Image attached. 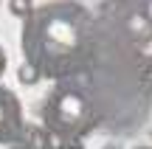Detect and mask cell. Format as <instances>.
I'll use <instances>...</instances> for the list:
<instances>
[{
  "instance_id": "6da1fadb",
  "label": "cell",
  "mask_w": 152,
  "mask_h": 149,
  "mask_svg": "<svg viewBox=\"0 0 152 149\" xmlns=\"http://www.w3.org/2000/svg\"><path fill=\"white\" fill-rule=\"evenodd\" d=\"M85 11L71 6H48L26 20L23 54L26 62L39 71V76L68 79L79 73L87 62V34L82 25Z\"/></svg>"
},
{
  "instance_id": "7a4b0ae2",
  "label": "cell",
  "mask_w": 152,
  "mask_h": 149,
  "mask_svg": "<svg viewBox=\"0 0 152 149\" xmlns=\"http://www.w3.org/2000/svg\"><path fill=\"white\" fill-rule=\"evenodd\" d=\"M42 127L56 144L62 141L82 144V138L99 127V110L82 87L62 82L48 93L42 104Z\"/></svg>"
},
{
  "instance_id": "3957f363",
  "label": "cell",
  "mask_w": 152,
  "mask_h": 149,
  "mask_svg": "<svg viewBox=\"0 0 152 149\" xmlns=\"http://www.w3.org/2000/svg\"><path fill=\"white\" fill-rule=\"evenodd\" d=\"M26 129V121H23V104L9 87L0 84V144L14 146L17 138Z\"/></svg>"
},
{
  "instance_id": "277c9868",
  "label": "cell",
  "mask_w": 152,
  "mask_h": 149,
  "mask_svg": "<svg viewBox=\"0 0 152 149\" xmlns=\"http://www.w3.org/2000/svg\"><path fill=\"white\" fill-rule=\"evenodd\" d=\"M14 149H54V138L48 135L45 127L26 124V129H23V135L17 138Z\"/></svg>"
},
{
  "instance_id": "5b68a950",
  "label": "cell",
  "mask_w": 152,
  "mask_h": 149,
  "mask_svg": "<svg viewBox=\"0 0 152 149\" xmlns=\"http://www.w3.org/2000/svg\"><path fill=\"white\" fill-rule=\"evenodd\" d=\"M127 31H130V39H132V42H138V45L149 42V39H152V17H147V14L130 17Z\"/></svg>"
},
{
  "instance_id": "8992f818",
  "label": "cell",
  "mask_w": 152,
  "mask_h": 149,
  "mask_svg": "<svg viewBox=\"0 0 152 149\" xmlns=\"http://www.w3.org/2000/svg\"><path fill=\"white\" fill-rule=\"evenodd\" d=\"M138 84L147 93H152V56L141 59V65H138Z\"/></svg>"
},
{
  "instance_id": "52a82bcc",
  "label": "cell",
  "mask_w": 152,
  "mask_h": 149,
  "mask_svg": "<svg viewBox=\"0 0 152 149\" xmlns=\"http://www.w3.org/2000/svg\"><path fill=\"white\" fill-rule=\"evenodd\" d=\"M9 11L14 17H20V20H28L34 11V3L31 0H9Z\"/></svg>"
},
{
  "instance_id": "ba28073f",
  "label": "cell",
  "mask_w": 152,
  "mask_h": 149,
  "mask_svg": "<svg viewBox=\"0 0 152 149\" xmlns=\"http://www.w3.org/2000/svg\"><path fill=\"white\" fill-rule=\"evenodd\" d=\"M17 79H20L23 84H37V82H39L42 76H39V71H37L34 65L23 62V65H20V71H17Z\"/></svg>"
},
{
  "instance_id": "9c48e42d",
  "label": "cell",
  "mask_w": 152,
  "mask_h": 149,
  "mask_svg": "<svg viewBox=\"0 0 152 149\" xmlns=\"http://www.w3.org/2000/svg\"><path fill=\"white\" fill-rule=\"evenodd\" d=\"M54 149H85V146L76 141H62V144H54Z\"/></svg>"
},
{
  "instance_id": "30bf717a",
  "label": "cell",
  "mask_w": 152,
  "mask_h": 149,
  "mask_svg": "<svg viewBox=\"0 0 152 149\" xmlns=\"http://www.w3.org/2000/svg\"><path fill=\"white\" fill-rule=\"evenodd\" d=\"M121 3H130V6H138V9H144V6H149L152 0H121Z\"/></svg>"
},
{
  "instance_id": "8fae6325",
  "label": "cell",
  "mask_w": 152,
  "mask_h": 149,
  "mask_svg": "<svg viewBox=\"0 0 152 149\" xmlns=\"http://www.w3.org/2000/svg\"><path fill=\"white\" fill-rule=\"evenodd\" d=\"M6 73V54H3V48H0V76Z\"/></svg>"
},
{
  "instance_id": "7c38bea8",
  "label": "cell",
  "mask_w": 152,
  "mask_h": 149,
  "mask_svg": "<svg viewBox=\"0 0 152 149\" xmlns=\"http://www.w3.org/2000/svg\"><path fill=\"white\" fill-rule=\"evenodd\" d=\"M102 149H118V146H115V144H107V146H102Z\"/></svg>"
},
{
  "instance_id": "4fadbf2b",
  "label": "cell",
  "mask_w": 152,
  "mask_h": 149,
  "mask_svg": "<svg viewBox=\"0 0 152 149\" xmlns=\"http://www.w3.org/2000/svg\"><path fill=\"white\" fill-rule=\"evenodd\" d=\"M135 149H152V146H135Z\"/></svg>"
}]
</instances>
